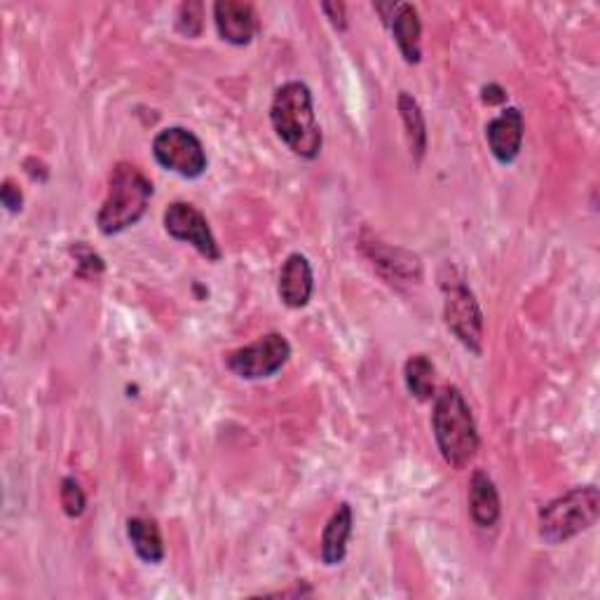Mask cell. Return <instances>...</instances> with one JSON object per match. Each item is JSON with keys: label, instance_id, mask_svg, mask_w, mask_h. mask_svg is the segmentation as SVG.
I'll use <instances>...</instances> for the list:
<instances>
[{"label": "cell", "instance_id": "obj_1", "mask_svg": "<svg viewBox=\"0 0 600 600\" xmlns=\"http://www.w3.org/2000/svg\"><path fill=\"white\" fill-rule=\"evenodd\" d=\"M270 123L275 134L282 138L293 155L314 159L322 153V127L317 123L312 92L308 85L293 80V83L279 87L272 96Z\"/></svg>", "mask_w": 600, "mask_h": 600}, {"label": "cell", "instance_id": "obj_2", "mask_svg": "<svg viewBox=\"0 0 600 600\" xmlns=\"http://www.w3.org/2000/svg\"><path fill=\"white\" fill-rule=\"evenodd\" d=\"M432 427L446 463L455 469H465L476 457L478 432L472 408L457 387H444L442 394H436Z\"/></svg>", "mask_w": 600, "mask_h": 600}, {"label": "cell", "instance_id": "obj_3", "mask_svg": "<svg viewBox=\"0 0 600 600\" xmlns=\"http://www.w3.org/2000/svg\"><path fill=\"white\" fill-rule=\"evenodd\" d=\"M153 197L151 178L130 163L113 167L108 195L96 216V226L104 235H117L142 221Z\"/></svg>", "mask_w": 600, "mask_h": 600}, {"label": "cell", "instance_id": "obj_4", "mask_svg": "<svg viewBox=\"0 0 600 600\" xmlns=\"http://www.w3.org/2000/svg\"><path fill=\"white\" fill-rule=\"evenodd\" d=\"M600 514V493L596 486L572 488L570 493L551 499L539 511V535L549 545H561L568 539L591 530Z\"/></svg>", "mask_w": 600, "mask_h": 600}, {"label": "cell", "instance_id": "obj_5", "mask_svg": "<svg viewBox=\"0 0 600 600\" xmlns=\"http://www.w3.org/2000/svg\"><path fill=\"white\" fill-rule=\"evenodd\" d=\"M153 155L159 167L184 178H197L207 169V153L199 138L184 127H167L155 136Z\"/></svg>", "mask_w": 600, "mask_h": 600}, {"label": "cell", "instance_id": "obj_6", "mask_svg": "<svg viewBox=\"0 0 600 600\" xmlns=\"http://www.w3.org/2000/svg\"><path fill=\"white\" fill-rule=\"evenodd\" d=\"M291 356V345L282 333H268L256 343L228 354L226 366L245 380H263L275 375Z\"/></svg>", "mask_w": 600, "mask_h": 600}, {"label": "cell", "instance_id": "obj_7", "mask_svg": "<svg viewBox=\"0 0 600 600\" xmlns=\"http://www.w3.org/2000/svg\"><path fill=\"white\" fill-rule=\"evenodd\" d=\"M165 230L174 239H178V242H188L197 254H203L207 261H218V258H221V249H218L207 216L188 203H174L167 207Z\"/></svg>", "mask_w": 600, "mask_h": 600}, {"label": "cell", "instance_id": "obj_8", "mask_svg": "<svg viewBox=\"0 0 600 600\" xmlns=\"http://www.w3.org/2000/svg\"><path fill=\"white\" fill-rule=\"evenodd\" d=\"M446 324L453 331V335L463 343L469 352L482 354L484 343V314L478 308L474 293L465 285H455L444 306Z\"/></svg>", "mask_w": 600, "mask_h": 600}, {"label": "cell", "instance_id": "obj_9", "mask_svg": "<svg viewBox=\"0 0 600 600\" xmlns=\"http://www.w3.org/2000/svg\"><path fill=\"white\" fill-rule=\"evenodd\" d=\"M524 132H526L524 113L518 108H507L490 120L486 127V138L497 163L503 165L514 163L524 146Z\"/></svg>", "mask_w": 600, "mask_h": 600}, {"label": "cell", "instance_id": "obj_10", "mask_svg": "<svg viewBox=\"0 0 600 600\" xmlns=\"http://www.w3.org/2000/svg\"><path fill=\"white\" fill-rule=\"evenodd\" d=\"M214 22L218 35L230 45H249L258 29L254 6L239 0H218L214 6Z\"/></svg>", "mask_w": 600, "mask_h": 600}, {"label": "cell", "instance_id": "obj_11", "mask_svg": "<svg viewBox=\"0 0 600 600\" xmlns=\"http://www.w3.org/2000/svg\"><path fill=\"white\" fill-rule=\"evenodd\" d=\"M314 289V277H312V266L303 254H291L282 272H279V298L282 303L291 310H300L310 303Z\"/></svg>", "mask_w": 600, "mask_h": 600}, {"label": "cell", "instance_id": "obj_12", "mask_svg": "<svg viewBox=\"0 0 600 600\" xmlns=\"http://www.w3.org/2000/svg\"><path fill=\"white\" fill-rule=\"evenodd\" d=\"M387 24L392 27V35L396 40L402 56L408 64H417L423 59V48H420V38H423V24H420V14L411 3H396Z\"/></svg>", "mask_w": 600, "mask_h": 600}, {"label": "cell", "instance_id": "obj_13", "mask_svg": "<svg viewBox=\"0 0 600 600\" xmlns=\"http://www.w3.org/2000/svg\"><path fill=\"white\" fill-rule=\"evenodd\" d=\"M499 511H503V505H499V495H497L493 478L484 469L474 472L472 484H469L472 521L478 528H493L497 524Z\"/></svg>", "mask_w": 600, "mask_h": 600}, {"label": "cell", "instance_id": "obj_14", "mask_svg": "<svg viewBox=\"0 0 600 600\" xmlns=\"http://www.w3.org/2000/svg\"><path fill=\"white\" fill-rule=\"evenodd\" d=\"M350 535H352V507L343 503L329 518V524L322 535V561L327 566L343 563V558L348 554Z\"/></svg>", "mask_w": 600, "mask_h": 600}, {"label": "cell", "instance_id": "obj_15", "mask_svg": "<svg viewBox=\"0 0 600 600\" xmlns=\"http://www.w3.org/2000/svg\"><path fill=\"white\" fill-rule=\"evenodd\" d=\"M127 537L136 551V556L146 563H159L165 558V545L159 528L151 518H130L127 521Z\"/></svg>", "mask_w": 600, "mask_h": 600}, {"label": "cell", "instance_id": "obj_16", "mask_svg": "<svg viewBox=\"0 0 600 600\" xmlns=\"http://www.w3.org/2000/svg\"><path fill=\"white\" fill-rule=\"evenodd\" d=\"M399 113H402L406 136H408V146L415 159L420 163L427 148V127H425V115L420 111L415 99L408 92L399 94Z\"/></svg>", "mask_w": 600, "mask_h": 600}, {"label": "cell", "instance_id": "obj_17", "mask_svg": "<svg viewBox=\"0 0 600 600\" xmlns=\"http://www.w3.org/2000/svg\"><path fill=\"white\" fill-rule=\"evenodd\" d=\"M406 387L417 402H430L434 396V364L427 354H415L406 362L404 369Z\"/></svg>", "mask_w": 600, "mask_h": 600}, {"label": "cell", "instance_id": "obj_18", "mask_svg": "<svg viewBox=\"0 0 600 600\" xmlns=\"http://www.w3.org/2000/svg\"><path fill=\"white\" fill-rule=\"evenodd\" d=\"M176 29L178 33H184L186 38H197L205 29V6L197 3V0H190V3H184L176 12Z\"/></svg>", "mask_w": 600, "mask_h": 600}, {"label": "cell", "instance_id": "obj_19", "mask_svg": "<svg viewBox=\"0 0 600 600\" xmlns=\"http://www.w3.org/2000/svg\"><path fill=\"white\" fill-rule=\"evenodd\" d=\"M59 495H62V507H64L66 516H71V518L83 516L87 499H85V493H83V488H80L75 478L66 476L62 482V490H59Z\"/></svg>", "mask_w": 600, "mask_h": 600}, {"label": "cell", "instance_id": "obj_20", "mask_svg": "<svg viewBox=\"0 0 600 600\" xmlns=\"http://www.w3.org/2000/svg\"><path fill=\"white\" fill-rule=\"evenodd\" d=\"M0 203H3V207H6L8 211H12V214H17L19 209H22V205H24V195H22V190H19V188L14 186V182H10V178L3 184V188H0Z\"/></svg>", "mask_w": 600, "mask_h": 600}, {"label": "cell", "instance_id": "obj_21", "mask_svg": "<svg viewBox=\"0 0 600 600\" xmlns=\"http://www.w3.org/2000/svg\"><path fill=\"white\" fill-rule=\"evenodd\" d=\"M322 12L331 19V24H333L335 29L343 31V29L348 27V22H345V6H343V3H324V6H322Z\"/></svg>", "mask_w": 600, "mask_h": 600}, {"label": "cell", "instance_id": "obj_22", "mask_svg": "<svg viewBox=\"0 0 600 600\" xmlns=\"http://www.w3.org/2000/svg\"><path fill=\"white\" fill-rule=\"evenodd\" d=\"M505 99H507V94H505L503 87H497V85L484 87V102L486 104H503Z\"/></svg>", "mask_w": 600, "mask_h": 600}]
</instances>
